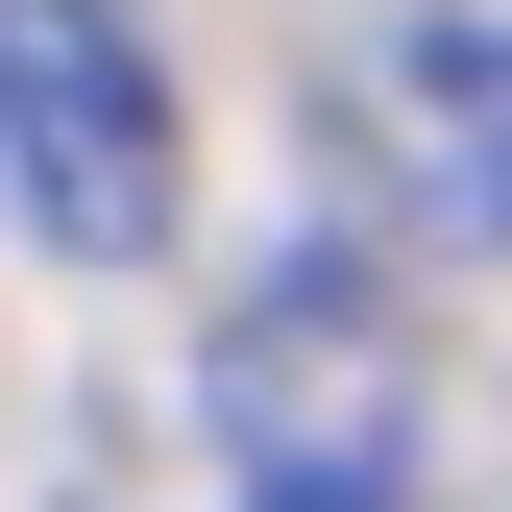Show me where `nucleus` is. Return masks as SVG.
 I'll list each match as a JSON object with an SVG mask.
<instances>
[{
  "label": "nucleus",
  "instance_id": "f03ea898",
  "mask_svg": "<svg viewBox=\"0 0 512 512\" xmlns=\"http://www.w3.org/2000/svg\"><path fill=\"white\" fill-rule=\"evenodd\" d=\"M415 366H391V293L366 269H269L244 293V342H220V439H244V488H317V512H391L415 464Z\"/></svg>",
  "mask_w": 512,
  "mask_h": 512
},
{
  "label": "nucleus",
  "instance_id": "f257e3e1",
  "mask_svg": "<svg viewBox=\"0 0 512 512\" xmlns=\"http://www.w3.org/2000/svg\"><path fill=\"white\" fill-rule=\"evenodd\" d=\"M0 196L74 244V269H147L171 244V74L98 0H0Z\"/></svg>",
  "mask_w": 512,
  "mask_h": 512
},
{
  "label": "nucleus",
  "instance_id": "7ed1b4c3",
  "mask_svg": "<svg viewBox=\"0 0 512 512\" xmlns=\"http://www.w3.org/2000/svg\"><path fill=\"white\" fill-rule=\"evenodd\" d=\"M488 220H512V147H488Z\"/></svg>",
  "mask_w": 512,
  "mask_h": 512
}]
</instances>
